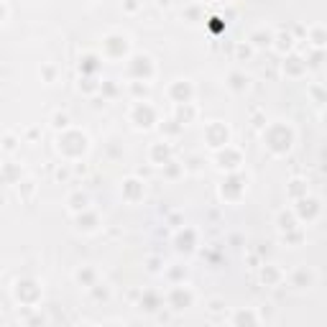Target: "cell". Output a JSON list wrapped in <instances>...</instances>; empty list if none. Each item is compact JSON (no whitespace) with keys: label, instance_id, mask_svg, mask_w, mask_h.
I'll return each mask as SVG.
<instances>
[{"label":"cell","instance_id":"obj_1","mask_svg":"<svg viewBox=\"0 0 327 327\" xmlns=\"http://www.w3.org/2000/svg\"><path fill=\"white\" fill-rule=\"evenodd\" d=\"M289 69V74L291 77H302V74H307L309 69H307V62L302 56H296V54H289V56H284V72Z\"/></svg>","mask_w":327,"mask_h":327},{"label":"cell","instance_id":"obj_2","mask_svg":"<svg viewBox=\"0 0 327 327\" xmlns=\"http://www.w3.org/2000/svg\"><path fill=\"white\" fill-rule=\"evenodd\" d=\"M312 284H315V271L312 269H296L294 274H291V286H296V289H309Z\"/></svg>","mask_w":327,"mask_h":327},{"label":"cell","instance_id":"obj_3","mask_svg":"<svg viewBox=\"0 0 327 327\" xmlns=\"http://www.w3.org/2000/svg\"><path fill=\"white\" fill-rule=\"evenodd\" d=\"M271 41H274V34L266 31V28H258V31H253V34H250V39H248V43L253 49H269Z\"/></svg>","mask_w":327,"mask_h":327},{"label":"cell","instance_id":"obj_4","mask_svg":"<svg viewBox=\"0 0 327 327\" xmlns=\"http://www.w3.org/2000/svg\"><path fill=\"white\" fill-rule=\"evenodd\" d=\"M169 159H171V146L169 143H156L151 148V164L154 166H164Z\"/></svg>","mask_w":327,"mask_h":327},{"label":"cell","instance_id":"obj_5","mask_svg":"<svg viewBox=\"0 0 327 327\" xmlns=\"http://www.w3.org/2000/svg\"><path fill=\"white\" fill-rule=\"evenodd\" d=\"M276 225H279L281 233H289V230H294V228H299V217L294 215V210H289V212L284 210V212H279Z\"/></svg>","mask_w":327,"mask_h":327},{"label":"cell","instance_id":"obj_6","mask_svg":"<svg viewBox=\"0 0 327 327\" xmlns=\"http://www.w3.org/2000/svg\"><path fill=\"white\" fill-rule=\"evenodd\" d=\"M67 204H69L72 212H87L90 210V197H87L84 192H74V195H69Z\"/></svg>","mask_w":327,"mask_h":327},{"label":"cell","instance_id":"obj_7","mask_svg":"<svg viewBox=\"0 0 327 327\" xmlns=\"http://www.w3.org/2000/svg\"><path fill=\"white\" fill-rule=\"evenodd\" d=\"M228 87L233 92H245L248 90V77L243 72H230L228 74Z\"/></svg>","mask_w":327,"mask_h":327},{"label":"cell","instance_id":"obj_8","mask_svg":"<svg viewBox=\"0 0 327 327\" xmlns=\"http://www.w3.org/2000/svg\"><path fill=\"white\" fill-rule=\"evenodd\" d=\"M307 36H309V49H325V31H322V26L309 28Z\"/></svg>","mask_w":327,"mask_h":327},{"label":"cell","instance_id":"obj_9","mask_svg":"<svg viewBox=\"0 0 327 327\" xmlns=\"http://www.w3.org/2000/svg\"><path fill=\"white\" fill-rule=\"evenodd\" d=\"M307 195V182L304 179H294L291 187H289V197L291 200H302Z\"/></svg>","mask_w":327,"mask_h":327},{"label":"cell","instance_id":"obj_10","mask_svg":"<svg viewBox=\"0 0 327 327\" xmlns=\"http://www.w3.org/2000/svg\"><path fill=\"white\" fill-rule=\"evenodd\" d=\"M54 128H56V130H59V128L67 130V128H69V115H67V113H56V115H54Z\"/></svg>","mask_w":327,"mask_h":327},{"label":"cell","instance_id":"obj_11","mask_svg":"<svg viewBox=\"0 0 327 327\" xmlns=\"http://www.w3.org/2000/svg\"><path fill=\"white\" fill-rule=\"evenodd\" d=\"M309 92L315 95V105H322V102H325V95H322V87H320V84H312Z\"/></svg>","mask_w":327,"mask_h":327},{"label":"cell","instance_id":"obj_12","mask_svg":"<svg viewBox=\"0 0 327 327\" xmlns=\"http://www.w3.org/2000/svg\"><path fill=\"white\" fill-rule=\"evenodd\" d=\"M13 148H16V141L8 136V138H5V151H13Z\"/></svg>","mask_w":327,"mask_h":327},{"label":"cell","instance_id":"obj_13","mask_svg":"<svg viewBox=\"0 0 327 327\" xmlns=\"http://www.w3.org/2000/svg\"><path fill=\"white\" fill-rule=\"evenodd\" d=\"M174 0H159V8H171Z\"/></svg>","mask_w":327,"mask_h":327},{"label":"cell","instance_id":"obj_14","mask_svg":"<svg viewBox=\"0 0 327 327\" xmlns=\"http://www.w3.org/2000/svg\"><path fill=\"white\" fill-rule=\"evenodd\" d=\"M138 8V3H136V0H128V10H136Z\"/></svg>","mask_w":327,"mask_h":327}]
</instances>
